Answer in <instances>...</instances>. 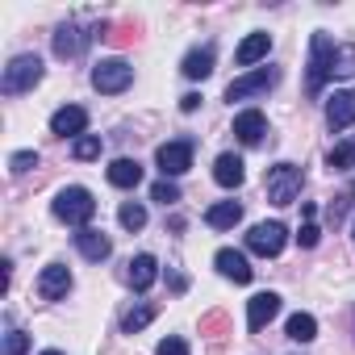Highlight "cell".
Segmentation results:
<instances>
[{
    "label": "cell",
    "mask_w": 355,
    "mask_h": 355,
    "mask_svg": "<svg viewBox=\"0 0 355 355\" xmlns=\"http://www.w3.org/2000/svg\"><path fill=\"white\" fill-rule=\"evenodd\" d=\"M55 218L59 222H67V226H80V230H88V222L96 218V201H92V193L88 189H80V184H71V189H63L59 197H55Z\"/></svg>",
    "instance_id": "1"
},
{
    "label": "cell",
    "mask_w": 355,
    "mask_h": 355,
    "mask_svg": "<svg viewBox=\"0 0 355 355\" xmlns=\"http://www.w3.org/2000/svg\"><path fill=\"white\" fill-rule=\"evenodd\" d=\"M301 184H305V171L297 163H276L263 175V189H268V201L272 205H293L297 193H301Z\"/></svg>",
    "instance_id": "2"
},
{
    "label": "cell",
    "mask_w": 355,
    "mask_h": 355,
    "mask_svg": "<svg viewBox=\"0 0 355 355\" xmlns=\"http://www.w3.org/2000/svg\"><path fill=\"white\" fill-rule=\"evenodd\" d=\"M42 84V59L38 55H17L5 76H0V92L5 96H21V92H34Z\"/></svg>",
    "instance_id": "3"
},
{
    "label": "cell",
    "mask_w": 355,
    "mask_h": 355,
    "mask_svg": "<svg viewBox=\"0 0 355 355\" xmlns=\"http://www.w3.org/2000/svg\"><path fill=\"white\" fill-rule=\"evenodd\" d=\"M105 34V21L101 26H80V21H67V26H59L55 30V55L59 59H80L96 38Z\"/></svg>",
    "instance_id": "4"
},
{
    "label": "cell",
    "mask_w": 355,
    "mask_h": 355,
    "mask_svg": "<svg viewBox=\"0 0 355 355\" xmlns=\"http://www.w3.org/2000/svg\"><path fill=\"white\" fill-rule=\"evenodd\" d=\"M334 51H338V42H334L330 34H313V38H309V92H313V96H318L322 84L330 80Z\"/></svg>",
    "instance_id": "5"
},
{
    "label": "cell",
    "mask_w": 355,
    "mask_h": 355,
    "mask_svg": "<svg viewBox=\"0 0 355 355\" xmlns=\"http://www.w3.org/2000/svg\"><path fill=\"white\" fill-rule=\"evenodd\" d=\"M130 84H134V67H130L125 59H101V63L92 67V88L105 92V96L125 92Z\"/></svg>",
    "instance_id": "6"
},
{
    "label": "cell",
    "mask_w": 355,
    "mask_h": 355,
    "mask_svg": "<svg viewBox=\"0 0 355 355\" xmlns=\"http://www.w3.org/2000/svg\"><path fill=\"white\" fill-rule=\"evenodd\" d=\"M155 163L163 171V180H171V175H184L193 167V142L189 138H175V142H163L155 150Z\"/></svg>",
    "instance_id": "7"
},
{
    "label": "cell",
    "mask_w": 355,
    "mask_h": 355,
    "mask_svg": "<svg viewBox=\"0 0 355 355\" xmlns=\"http://www.w3.org/2000/svg\"><path fill=\"white\" fill-rule=\"evenodd\" d=\"M284 243H288V230H284L280 222H259V226H251V234H247V247H251L255 255H263V259H276V255L284 251Z\"/></svg>",
    "instance_id": "8"
},
{
    "label": "cell",
    "mask_w": 355,
    "mask_h": 355,
    "mask_svg": "<svg viewBox=\"0 0 355 355\" xmlns=\"http://www.w3.org/2000/svg\"><path fill=\"white\" fill-rule=\"evenodd\" d=\"M280 80V71L276 67H259V71H247V76H239L230 88H226V101L234 105V101H247V96H263L272 84Z\"/></svg>",
    "instance_id": "9"
},
{
    "label": "cell",
    "mask_w": 355,
    "mask_h": 355,
    "mask_svg": "<svg viewBox=\"0 0 355 355\" xmlns=\"http://www.w3.org/2000/svg\"><path fill=\"white\" fill-rule=\"evenodd\" d=\"M84 130H88V113H84L80 105H63V109H55V117H51V134H59V138H84Z\"/></svg>",
    "instance_id": "10"
},
{
    "label": "cell",
    "mask_w": 355,
    "mask_h": 355,
    "mask_svg": "<svg viewBox=\"0 0 355 355\" xmlns=\"http://www.w3.org/2000/svg\"><path fill=\"white\" fill-rule=\"evenodd\" d=\"M67 288H71V272L63 263H46L42 276H38V297L42 301H63Z\"/></svg>",
    "instance_id": "11"
},
{
    "label": "cell",
    "mask_w": 355,
    "mask_h": 355,
    "mask_svg": "<svg viewBox=\"0 0 355 355\" xmlns=\"http://www.w3.org/2000/svg\"><path fill=\"white\" fill-rule=\"evenodd\" d=\"M214 268L226 276V280H234V284H251V263H247V255L243 251H230V247H222L218 255H214Z\"/></svg>",
    "instance_id": "12"
},
{
    "label": "cell",
    "mask_w": 355,
    "mask_h": 355,
    "mask_svg": "<svg viewBox=\"0 0 355 355\" xmlns=\"http://www.w3.org/2000/svg\"><path fill=\"white\" fill-rule=\"evenodd\" d=\"M326 125H330V130L355 125V88H343V92L330 96V105H326Z\"/></svg>",
    "instance_id": "13"
},
{
    "label": "cell",
    "mask_w": 355,
    "mask_h": 355,
    "mask_svg": "<svg viewBox=\"0 0 355 355\" xmlns=\"http://www.w3.org/2000/svg\"><path fill=\"white\" fill-rule=\"evenodd\" d=\"M155 280H159V259H155V255H134L130 268H125V284H130L134 293H146Z\"/></svg>",
    "instance_id": "14"
},
{
    "label": "cell",
    "mask_w": 355,
    "mask_h": 355,
    "mask_svg": "<svg viewBox=\"0 0 355 355\" xmlns=\"http://www.w3.org/2000/svg\"><path fill=\"white\" fill-rule=\"evenodd\" d=\"M276 313H280V297H276V293H255V297L247 301V326H251V330H263Z\"/></svg>",
    "instance_id": "15"
},
{
    "label": "cell",
    "mask_w": 355,
    "mask_h": 355,
    "mask_svg": "<svg viewBox=\"0 0 355 355\" xmlns=\"http://www.w3.org/2000/svg\"><path fill=\"white\" fill-rule=\"evenodd\" d=\"M268 51H272V34H247L239 42V51H234V63L239 67H255L259 59H268Z\"/></svg>",
    "instance_id": "16"
},
{
    "label": "cell",
    "mask_w": 355,
    "mask_h": 355,
    "mask_svg": "<svg viewBox=\"0 0 355 355\" xmlns=\"http://www.w3.org/2000/svg\"><path fill=\"white\" fill-rule=\"evenodd\" d=\"M234 134H239V142L255 146V142H263V134H268V117H263L259 109H247V113L234 117Z\"/></svg>",
    "instance_id": "17"
},
{
    "label": "cell",
    "mask_w": 355,
    "mask_h": 355,
    "mask_svg": "<svg viewBox=\"0 0 355 355\" xmlns=\"http://www.w3.org/2000/svg\"><path fill=\"white\" fill-rule=\"evenodd\" d=\"M76 251H80L84 259L101 263V259H109V255H113V243H109L101 230H80V234H76Z\"/></svg>",
    "instance_id": "18"
},
{
    "label": "cell",
    "mask_w": 355,
    "mask_h": 355,
    "mask_svg": "<svg viewBox=\"0 0 355 355\" xmlns=\"http://www.w3.org/2000/svg\"><path fill=\"white\" fill-rule=\"evenodd\" d=\"M214 180L222 184V189H239L243 180H247V171H243V159L239 155H218V163H214Z\"/></svg>",
    "instance_id": "19"
},
{
    "label": "cell",
    "mask_w": 355,
    "mask_h": 355,
    "mask_svg": "<svg viewBox=\"0 0 355 355\" xmlns=\"http://www.w3.org/2000/svg\"><path fill=\"white\" fill-rule=\"evenodd\" d=\"M239 222H243V205L239 201H218V205L205 209V226H214V230H234Z\"/></svg>",
    "instance_id": "20"
},
{
    "label": "cell",
    "mask_w": 355,
    "mask_h": 355,
    "mask_svg": "<svg viewBox=\"0 0 355 355\" xmlns=\"http://www.w3.org/2000/svg\"><path fill=\"white\" fill-rule=\"evenodd\" d=\"M105 175H109V184H113V189H138L142 167H138V159H113Z\"/></svg>",
    "instance_id": "21"
},
{
    "label": "cell",
    "mask_w": 355,
    "mask_h": 355,
    "mask_svg": "<svg viewBox=\"0 0 355 355\" xmlns=\"http://www.w3.org/2000/svg\"><path fill=\"white\" fill-rule=\"evenodd\" d=\"M180 71H184L189 80H205V76L214 71V46H193V51L184 55Z\"/></svg>",
    "instance_id": "22"
},
{
    "label": "cell",
    "mask_w": 355,
    "mask_h": 355,
    "mask_svg": "<svg viewBox=\"0 0 355 355\" xmlns=\"http://www.w3.org/2000/svg\"><path fill=\"white\" fill-rule=\"evenodd\" d=\"M284 330H288L293 343H313V338H318V318H313V313H293V318L284 322Z\"/></svg>",
    "instance_id": "23"
},
{
    "label": "cell",
    "mask_w": 355,
    "mask_h": 355,
    "mask_svg": "<svg viewBox=\"0 0 355 355\" xmlns=\"http://www.w3.org/2000/svg\"><path fill=\"white\" fill-rule=\"evenodd\" d=\"M355 76V42H338L334 63H330V80H351Z\"/></svg>",
    "instance_id": "24"
},
{
    "label": "cell",
    "mask_w": 355,
    "mask_h": 355,
    "mask_svg": "<svg viewBox=\"0 0 355 355\" xmlns=\"http://www.w3.org/2000/svg\"><path fill=\"white\" fill-rule=\"evenodd\" d=\"M326 167H330V171H351V167H355V138H343L338 146H330Z\"/></svg>",
    "instance_id": "25"
},
{
    "label": "cell",
    "mask_w": 355,
    "mask_h": 355,
    "mask_svg": "<svg viewBox=\"0 0 355 355\" xmlns=\"http://www.w3.org/2000/svg\"><path fill=\"white\" fill-rule=\"evenodd\" d=\"M150 318H155V305H134V309L121 313V330H125V334H138Z\"/></svg>",
    "instance_id": "26"
},
{
    "label": "cell",
    "mask_w": 355,
    "mask_h": 355,
    "mask_svg": "<svg viewBox=\"0 0 355 355\" xmlns=\"http://www.w3.org/2000/svg\"><path fill=\"white\" fill-rule=\"evenodd\" d=\"M117 222H121L125 230H142V226H146V209H142L138 201H125V205L117 209Z\"/></svg>",
    "instance_id": "27"
},
{
    "label": "cell",
    "mask_w": 355,
    "mask_h": 355,
    "mask_svg": "<svg viewBox=\"0 0 355 355\" xmlns=\"http://www.w3.org/2000/svg\"><path fill=\"white\" fill-rule=\"evenodd\" d=\"M30 351V334L26 330H17V326H9V334H5V347H0V355H26Z\"/></svg>",
    "instance_id": "28"
},
{
    "label": "cell",
    "mask_w": 355,
    "mask_h": 355,
    "mask_svg": "<svg viewBox=\"0 0 355 355\" xmlns=\"http://www.w3.org/2000/svg\"><path fill=\"white\" fill-rule=\"evenodd\" d=\"M71 155H76V159H96V155H101V138H96V134L76 138V142H71Z\"/></svg>",
    "instance_id": "29"
},
{
    "label": "cell",
    "mask_w": 355,
    "mask_h": 355,
    "mask_svg": "<svg viewBox=\"0 0 355 355\" xmlns=\"http://www.w3.org/2000/svg\"><path fill=\"white\" fill-rule=\"evenodd\" d=\"M150 201H159V205H175V201H180V189H175L171 180H159V184H150Z\"/></svg>",
    "instance_id": "30"
},
{
    "label": "cell",
    "mask_w": 355,
    "mask_h": 355,
    "mask_svg": "<svg viewBox=\"0 0 355 355\" xmlns=\"http://www.w3.org/2000/svg\"><path fill=\"white\" fill-rule=\"evenodd\" d=\"M155 355H193V351H189V343H184L180 334H167V338L159 343V351H155Z\"/></svg>",
    "instance_id": "31"
},
{
    "label": "cell",
    "mask_w": 355,
    "mask_h": 355,
    "mask_svg": "<svg viewBox=\"0 0 355 355\" xmlns=\"http://www.w3.org/2000/svg\"><path fill=\"white\" fill-rule=\"evenodd\" d=\"M30 167H38V155H34V150H17V155L9 159V171H13V175H21V171H30Z\"/></svg>",
    "instance_id": "32"
},
{
    "label": "cell",
    "mask_w": 355,
    "mask_h": 355,
    "mask_svg": "<svg viewBox=\"0 0 355 355\" xmlns=\"http://www.w3.org/2000/svg\"><path fill=\"white\" fill-rule=\"evenodd\" d=\"M297 243L309 251V247H318V243H322V230H318L313 222H305V226H301V234H297Z\"/></svg>",
    "instance_id": "33"
},
{
    "label": "cell",
    "mask_w": 355,
    "mask_h": 355,
    "mask_svg": "<svg viewBox=\"0 0 355 355\" xmlns=\"http://www.w3.org/2000/svg\"><path fill=\"white\" fill-rule=\"evenodd\" d=\"M197 105H201V96H197V92H189V96H180V109H184V113H193Z\"/></svg>",
    "instance_id": "34"
},
{
    "label": "cell",
    "mask_w": 355,
    "mask_h": 355,
    "mask_svg": "<svg viewBox=\"0 0 355 355\" xmlns=\"http://www.w3.org/2000/svg\"><path fill=\"white\" fill-rule=\"evenodd\" d=\"M42 355H63V351H42Z\"/></svg>",
    "instance_id": "35"
}]
</instances>
